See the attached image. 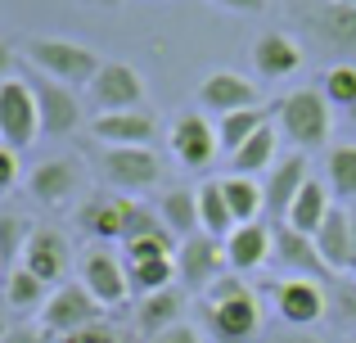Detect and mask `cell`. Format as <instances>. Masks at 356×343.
Masks as SVG:
<instances>
[{
    "label": "cell",
    "mask_w": 356,
    "mask_h": 343,
    "mask_svg": "<svg viewBox=\"0 0 356 343\" xmlns=\"http://www.w3.org/2000/svg\"><path fill=\"white\" fill-rule=\"evenodd\" d=\"M275 154H280V127L266 122L252 141H243L235 154H230V172L235 176H257V172H270L275 168Z\"/></svg>",
    "instance_id": "obj_27"
},
{
    "label": "cell",
    "mask_w": 356,
    "mask_h": 343,
    "mask_svg": "<svg viewBox=\"0 0 356 343\" xmlns=\"http://www.w3.org/2000/svg\"><path fill=\"white\" fill-rule=\"evenodd\" d=\"M312 176V163L307 154H289V159H275V168L266 172V185H261V199H266V217L270 221H284L289 217V203L298 199V190L307 185Z\"/></svg>",
    "instance_id": "obj_18"
},
{
    "label": "cell",
    "mask_w": 356,
    "mask_h": 343,
    "mask_svg": "<svg viewBox=\"0 0 356 343\" xmlns=\"http://www.w3.org/2000/svg\"><path fill=\"white\" fill-rule=\"evenodd\" d=\"M181 308H185V294L176 289V285H172V289L149 294V298L136 303V330H140V335H149V339H158L167 326L181 321Z\"/></svg>",
    "instance_id": "obj_26"
},
{
    "label": "cell",
    "mask_w": 356,
    "mask_h": 343,
    "mask_svg": "<svg viewBox=\"0 0 356 343\" xmlns=\"http://www.w3.org/2000/svg\"><path fill=\"white\" fill-rule=\"evenodd\" d=\"M325 176H330V194L348 208L356 203V145H334L330 150V163H325Z\"/></svg>",
    "instance_id": "obj_30"
},
{
    "label": "cell",
    "mask_w": 356,
    "mask_h": 343,
    "mask_svg": "<svg viewBox=\"0 0 356 343\" xmlns=\"http://www.w3.org/2000/svg\"><path fill=\"white\" fill-rule=\"evenodd\" d=\"M81 185V163L77 159H45L27 172V194L41 199L45 208H63Z\"/></svg>",
    "instance_id": "obj_19"
},
{
    "label": "cell",
    "mask_w": 356,
    "mask_h": 343,
    "mask_svg": "<svg viewBox=\"0 0 356 343\" xmlns=\"http://www.w3.org/2000/svg\"><path fill=\"white\" fill-rule=\"evenodd\" d=\"M59 343H118V335L99 321V326H86V330H77V335H63Z\"/></svg>",
    "instance_id": "obj_37"
},
{
    "label": "cell",
    "mask_w": 356,
    "mask_h": 343,
    "mask_svg": "<svg viewBox=\"0 0 356 343\" xmlns=\"http://www.w3.org/2000/svg\"><path fill=\"white\" fill-rule=\"evenodd\" d=\"M90 136L104 150H154L158 118L154 109H122V113H95L90 118Z\"/></svg>",
    "instance_id": "obj_8"
},
{
    "label": "cell",
    "mask_w": 356,
    "mask_h": 343,
    "mask_svg": "<svg viewBox=\"0 0 356 343\" xmlns=\"http://www.w3.org/2000/svg\"><path fill=\"white\" fill-rule=\"evenodd\" d=\"M154 257H176V239L167 230L158 235H136L122 244V262H154Z\"/></svg>",
    "instance_id": "obj_35"
},
{
    "label": "cell",
    "mask_w": 356,
    "mask_h": 343,
    "mask_svg": "<svg viewBox=\"0 0 356 343\" xmlns=\"http://www.w3.org/2000/svg\"><path fill=\"white\" fill-rule=\"evenodd\" d=\"M104 312L108 308H99V303L90 298L86 285L63 280L59 289H50V298H45V308H41V330L63 339V335H77V330H86V326H99Z\"/></svg>",
    "instance_id": "obj_4"
},
{
    "label": "cell",
    "mask_w": 356,
    "mask_h": 343,
    "mask_svg": "<svg viewBox=\"0 0 356 343\" xmlns=\"http://www.w3.org/2000/svg\"><path fill=\"white\" fill-rule=\"evenodd\" d=\"M348 113H352V122H356V104H352V109H348Z\"/></svg>",
    "instance_id": "obj_47"
},
{
    "label": "cell",
    "mask_w": 356,
    "mask_h": 343,
    "mask_svg": "<svg viewBox=\"0 0 356 343\" xmlns=\"http://www.w3.org/2000/svg\"><path fill=\"white\" fill-rule=\"evenodd\" d=\"M266 262H270V226L266 221H248V226H235L226 235V266L235 276L257 271Z\"/></svg>",
    "instance_id": "obj_22"
},
{
    "label": "cell",
    "mask_w": 356,
    "mask_h": 343,
    "mask_svg": "<svg viewBox=\"0 0 356 343\" xmlns=\"http://www.w3.org/2000/svg\"><path fill=\"white\" fill-rule=\"evenodd\" d=\"M248 59H252V68H257V77L284 81V77H293V72L302 68V45H298L289 32H261L257 41L248 45Z\"/></svg>",
    "instance_id": "obj_20"
},
{
    "label": "cell",
    "mask_w": 356,
    "mask_h": 343,
    "mask_svg": "<svg viewBox=\"0 0 356 343\" xmlns=\"http://www.w3.org/2000/svg\"><path fill=\"white\" fill-rule=\"evenodd\" d=\"M0 343H50V335H45L41 326H14Z\"/></svg>",
    "instance_id": "obj_40"
},
{
    "label": "cell",
    "mask_w": 356,
    "mask_h": 343,
    "mask_svg": "<svg viewBox=\"0 0 356 343\" xmlns=\"http://www.w3.org/2000/svg\"><path fill=\"white\" fill-rule=\"evenodd\" d=\"M321 95L330 99V109L334 104H339V109H352L356 104V68H352V63H334V68L325 72Z\"/></svg>",
    "instance_id": "obj_36"
},
{
    "label": "cell",
    "mask_w": 356,
    "mask_h": 343,
    "mask_svg": "<svg viewBox=\"0 0 356 343\" xmlns=\"http://www.w3.org/2000/svg\"><path fill=\"white\" fill-rule=\"evenodd\" d=\"M221 190H226V203H230V212H235L239 226L266 217V199H261L257 176H235L230 172V176H221Z\"/></svg>",
    "instance_id": "obj_29"
},
{
    "label": "cell",
    "mask_w": 356,
    "mask_h": 343,
    "mask_svg": "<svg viewBox=\"0 0 356 343\" xmlns=\"http://www.w3.org/2000/svg\"><path fill=\"white\" fill-rule=\"evenodd\" d=\"M352 5H356V0H352Z\"/></svg>",
    "instance_id": "obj_48"
},
{
    "label": "cell",
    "mask_w": 356,
    "mask_h": 343,
    "mask_svg": "<svg viewBox=\"0 0 356 343\" xmlns=\"http://www.w3.org/2000/svg\"><path fill=\"white\" fill-rule=\"evenodd\" d=\"M131 203L136 199H118V194H95L77 208V226L86 230L95 244H122L131 221Z\"/></svg>",
    "instance_id": "obj_17"
},
{
    "label": "cell",
    "mask_w": 356,
    "mask_h": 343,
    "mask_svg": "<svg viewBox=\"0 0 356 343\" xmlns=\"http://www.w3.org/2000/svg\"><path fill=\"white\" fill-rule=\"evenodd\" d=\"M27 86H32V95H36V113H41L45 136H72L81 127V99H77L72 86H63V81H54V77H41V72H32Z\"/></svg>",
    "instance_id": "obj_12"
},
{
    "label": "cell",
    "mask_w": 356,
    "mask_h": 343,
    "mask_svg": "<svg viewBox=\"0 0 356 343\" xmlns=\"http://www.w3.org/2000/svg\"><path fill=\"white\" fill-rule=\"evenodd\" d=\"M81 285L90 289V298H95L99 308H122V303L131 298L127 262H122V253H113V248H104V244L81 253Z\"/></svg>",
    "instance_id": "obj_9"
},
{
    "label": "cell",
    "mask_w": 356,
    "mask_h": 343,
    "mask_svg": "<svg viewBox=\"0 0 356 343\" xmlns=\"http://www.w3.org/2000/svg\"><path fill=\"white\" fill-rule=\"evenodd\" d=\"M312 27L321 41L339 45V50H356V5L352 0H325V5H316Z\"/></svg>",
    "instance_id": "obj_23"
},
{
    "label": "cell",
    "mask_w": 356,
    "mask_h": 343,
    "mask_svg": "<svg viewBox=\"0 0 356 343\" xmlns=\"http://www.w3.org/2000/svg\"><path fill=\"white\" fill-rule=\"evenodd\" d=\"M158 221L167 226V235H172L176 244L199 235V190H185V185L167 190L163 199H158Z\"/></svg>",
    "instance_id": "obj_24"
},
{
    "label": "cell",
    "mask_w": 356,
    "mask_h": 343,
    "mask_svg": "<svg viewBox=\"0 0 356 343\" xmlns=\"http://www.w3.org/2000/svg\"><path fill=\"white\" fill-rule=\"evenodd\" d=\"M154 343H203V339H199V330H194L190 321H176V326H167Z\"/></svg>",
    "instance_id": "obj_39"
},
{
    "label": "cell",
    "mask_w": 356,
    "mask_h": 343,
    "mask_svg": "<svg viewBox=\"0 0 356 343\" xmlns=\"http://www.w3.org/2000/svg\"><path fill=\"white\" fill-rule=\"evenodd\" d=\"M270 303H275L280 321L293 330H312L316 321H325L330 312V298H325L321 280H307V276H280L270 285Z\"/></svg>",
    "instance_id": "obj_6"
},
{
    "label": "cell",
    "mask_w": 356,
    "mask_h": 343,
    "mask_svg": "<svg viewBox=\"0 0 356 343\" xmlns=\"http://www.w3.org/2000/svg\"><path fill=\"white\" fill-rule=\"evenodd\" d=\"M199 104L208 113L226 118V113H239V109H261V95L243 72H230V68H217L199 81Z\"/></svg>",
    "instance_id": "obj_16"
},
{
    "label": "cell",
    "mask_w": 356,
    "mask_h": 343,
    "mask_svg": "<svg viewBox=\"0 0 356 343\" xmlns=\"http://www.w3.org/2000/svg\"><path fill=\"white\" fill-rule=\"evenodd\" d=\"M36 136H41V113H36L32 86L27 77H5L0 81V145L23 154Z\"/></svg>",
    "instance_id": "obj_5"
},
{
    "label": "cell",
    "mask_w": 356,
    "mask_h": 343,
    "mask_svg": "<svg viewBox=\"0 0 356 343\" xmlns=\"http://www.w3.org/2000/svg\"><path fill=\"white\" fill-rule=\"evenodd\" d=\"M261 127H266V113H261V109H239V113H226L217 122V145L226 154H235L243 141H252V136L261 131Z\"/></svg>",
    "instance_id": "obj_32"
},
{
    "label": "cell",
    "mask_w": 356,
    "mask_h": 343,
    "mask_svg": "<svg viewBox=\"0 0 356 343\" xmlns=\"http://www.w3.org/2000/svg\"><path fill=\"white\" fill-rule=\"evenodd\" d=\"M90 99H95L99 113H122V109H140L145 104V81H140V72L131 68V63L122 59H104L95 72V81H90Z\"/></svg>",
    "instance_id": "obj_13"
},
{
    "label": "cell",
    "mask_w": 356,
    "mask_h": 343,
    "mask_svg": "<svg viewBox=\"0 0 356 343\" xmlns=\"http://www.w3.org/2000/svg\"><path fill=\"white\" fill-rule=\"evenodd\" d=\"M14 63H18V54H14V45L0 36V81L5 77H14Z\"/></svg>",
    "instance_id": "obj_43"
},
{
    "label": "cell",
    "mask_w": 356,
    "mask_h": 343,
    "mask_svg": "<svg viewBox=\"0 0 356 343\" xmlns=\"http://www.w3.org/2000/svg\"><path fill=\"white\" fill-rule=\"evenodd\" d=\"M235 226H239V221H235V212H230V203H226L221 181H203V185H199V230L226 244V235H230Z\"/></svg>",
    "instance_id": "obj_28"
},
{
    "label": "cell",
    "mask_w": 356,
    "mask_h": 343,
    "mask_svg": "<svg viewBox=\"0 0 356 343\" xmlns=\"http://www.w3.org/2000/svg\"><path fill=\"white\" fill-rule=\"evenodd\" d=\"M270 343H325V339H316L312 330H293V326H284V330H280V335L270 339Z\"/></svg>",
    "instance_id": "obj_42"
},
{
    "label": "cell",
    "mask_w": 356,
    "mask_h": 343,
    "mask_svg": "<svg viewBox=\"0 0 356 343\" xmlns=\"http://www.w3.org/2000/svg\"><path fill=\"white\" fill-rule=\"evenodd\" d=\"M86 5H95V9H113V5H122V0H86Z\"/></svg>",
    "instance_id": "obj_44"
},
{
    "label": "cell",
    "mask_w": 356,
    "mask_h": 343,
    "mask_svg": "<svg viewBox=\"0 0 356 343\" xmlns=\"http://www.w3.org/2000/svg\"><path fill=\"white\" fill-rule=\"evenodd\" d=\"M203 317H208L212 335L226 339V343H243L257 335L261 326V303L257 294L243 285V276L226 271L221 280H212L208 289H203Z\"/></svg>",
    "instance_id": "obj_1"
},
{
    "label": "cell",
    "mask_w": 356,
    "mask_h": 343,
    "mask_svg": "<svg viewBox=\"0 0 356 343\" xmlns=\"http://www.w3.org/2000/svg\"><path fill=\"white\" fill-rule=\"evenodd\" d=\"M217 9H230V14H261L266 0H212Z\"/></svg>",
    "instance_id": "obj_41"
},
{
    "label": "cell",
    "mask_w": 356,
    "mask_h": 343,
    "mask_svg": "<svg viewBox=\"0 0 356 343\" xmlns=\"http://www.w3.org/2000/svg\"><path fill=\"white\" fill-rule=\"evenodd\" d=\"M348 217H352V248H356V208H348Z\"/></svg>",
    "instance_id": "obj_45"
},
{
    "label": "cell",
    "mask_w": 356,
    "mask_h": 343,
    "mask_svg": "<svg viewBox=\"0 0 356 343\" xmlns=\"http://www.w3.org/2000/svg\"><path fill=\"white\" fill-rule=\"evenodd\" d=\"M330 185L325 181H316V176H307V185L298 190V199L289 203V217H284V226H293L298 235H316L321 230V221L330 217Z\"/></svg>",
    "instance_id": "obj_25"
},
{
    "label": "cell",
    "mask_w": 356,
    "mask_h": 343,
    "mask_svg": "<svg viewBox=\"0 0 356 343\" xmlns=\"http://www.w3.org/2000/svg\"><path fill=\"white\" fill-rule=\"evenodd\" d=\"M9 335V326H5V312H0V339H5Z\"/></svg>",
    "instance_id": "obj_46"
},
{
    "label": "cell",
    "mask_w": 356,
    "mask_h": 343,
    "mask_svg": "<svg viewBox=\"0 0 356 343\" xmlns=\"http://www.w3.org/2000/svg\"><path fill=\"white\" fill-rule=\"evenodd\" d=\"M23 59L32 72H41V77H54L63 81V86H90L99 72V50L95 45H81V41H68V36H32V41L23 45Z\"/></svg>",
    "instance_id": "obj_2"
},
{
    "label": "cell",
    "mask_w": 356,
    "mask_h": 343,
    "mask_svg": "<svg viewBox=\"0 0 356 343\" xmlns=\"http://www.w3.org/2000/svg\"><path fill=\"white\" fill-rule=\"evenodd\" d=\"M167 145H172V159L190 172H203L212 159H217V127L203 113H176L172 127H167Z\"/></svg>",
    "instance_id": "obj_11"
},
{
    "label": "cell",
    "mask_w": 356,
    "mask_h": 343,
    "mask_svg": "<svg viewBox=\"0 0 356 343\" xmlns=\"http://www.w3.org/2000/svg\"><path fill=\"white\" fill-rule=\"evenodd\" d=\"M45 298H50V289H45L32 271H23V266L5 271V308L32 312V308H45Z\"/></svg>",
    "instance_id": "obj_33"
},
{
    "label": "cell",
    "mask_w": 356,
    "mask_h": 343,
    "mask_svg": "<svg viewBox=\"0 0 356 343\" xmlns=\"http://www.w3.org/2000/svg\"><path fill=\"white\" fill-rule=\"evenodd\" d=\"M27 235H32V221L23 212H0V271H14L18 266Z\"/></svg>",
    "instance_id": "obj_34"
},
{
    "label": "cell",
    "mask_w": 356,
    "mask_h": 343,
    "mask_svg": "<svg viewBox=\"0 0 356 343\" xmlns=\"http://www.w3.org/2000/svg\"><path fill=\"white\" fill-rule=\"evenodd\" d=\"M275 127L298 154H312L330 145L334 131V113H330V99L321 95V86H302L293 95H284L275 104Z\"/></svg>",
    "instance_id": "obj_3"
},
{
    "label": "cell",
    "mask_w": 356,
    "mask_h": 343,
    "mask_svg": "<svg viewBox=\"0 0 356 343\" xmlns=\"http://www.w3.org/2000/svg\"><path fill=\"white\" fill-rule=\"evenodd\" d=\"M226 266V244L212 235H190L176 244V280H185V289L203 294L212 280H221Z\"/></svg>",
    "instance_id": "obj_10"
},
{
    "label": "cell",
    "mask_w": 356,
    "mask_h": 343,
    "mask_svg": "<svg viewBox=\"0 0 356 343\" xmlns=\"http://www.w3.org/2000/svg\"><path fill=\"white\" fill-rule=\"evenodd\" d=\"M18 266H23V271H32L45 289H59L63 276L72 271V244H68V235H63V230H54V226H32Z\"/></svg>",
    "instance_id": "obj_7"
},
{
    "label": "cell",
    "mask_w": 356,
    "mask_h": 343,
    "mask_svg": "<svg viewBox=\"0 0 356 343\" xmlns=\"http://www.w3.org/2000/svg\"><path fill=\"white\" fill-rule=\"evenodd\" d=\"M9 185H18V150L0 145V194H5Z\"/></svg>",
    "instance_id": "obj_38"
},
{
    "label": "cell",
    "mask_w": 356,
    "mask_h": 343,
    "mask_svg": "<svg viewBox=\"0 0 356 343\" xmlns=\"http://www.w3.org/2000/svg\"><path fill=\"white\" fill-rule=\"evenodd\" d=\"M99 172H104V181L113 190H127V194L154 190L163 181V163H158L154 150H104Z\"/></svg>",
    "instance_id": "obj_14"
},
{
    "label": "cell",
    "mask_w": 356,
    "mask_h": 343,
    "mask_svg": "<svg viewBox=\"0 0 356 343\" xmlns=\"http://www.w3.org/2000/svg\"><path fill=\"white\" fill-rule=\"evenodd\" d=\"M316 253H321V262L330 266V271H356V248H352V217L343 203H334L330 217L321 221V230L312 235Z\"/></svg>",
    "instance_id": "obj_21"
},
{
    "label": "cell",
    "mask_w": 356,
    "mask_h": 343,
    "mask_svg": "<svg viewBox=\"0 0 356 343\" xmlns=\"http://www.w3.org/2000/svg\"><path fill=\"white\" fill-rule=\"evenodd\" d=\"M270 266H280V271H289V276L298 271V276H307V280H325V276H330V266L321 262L312 235H298L284 221L270 226Z\"/></svg>",
    "instance_id": "obj_15"
},
{
    "label": "cell",
    "mask_w": 356,
    "mask_h": 343,
    "mask_svg": "<svg viewBox=\"0 0 356 343\" xmlns=\"http://www.w3.org/2000/svg\"><path fill=\"white\" fill-rule=\"evenodd\" d=\"M127 285L131 294L149 298L158 289H172L176 285V257H154V262H127Z\"/></svg>",
    "instance_id": "obj_31"
}]
</instances>
